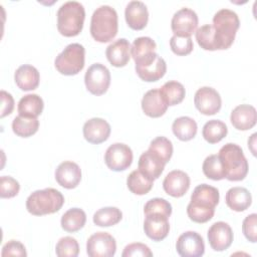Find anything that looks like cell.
I'll return each instance as SVG.
<instances>
[{
    "instance_id": "cell-1",
    "label": "cell",
    "mask_w": 257,
    "mask_h": 257,
    "mask_svg": "<svg viewBox=\"0 0 257 257\" xmlns=\"http://www.w3.org/2000/svg\"><path fill=\"white\" fill-rule=\"evenodd\" d=\"M219 200L220 194L217 188L208 184L197 186L191 195V202L187 206L188 217L196 223L210 221L215 214V207Z\"/></svg>"
},
{
    "instance_id": "cell-2",
    "label": "cell",
    "mask_w": 257,
    "mask_h": 257,
    "mask_svg": "<svg viewBox=\"0 0 257 257\" xmlns=\"http://www.w3.org/2000/svg\"><path fill=\"white\" fill-rule=\"evenodd\" d=\"M117 13L109 5H101L94 10L90 20V34L94 40L104 43L117 34Z\"/></svg>"
},
{
    "instance_id": "cell-3",
    "label": "cell",
    "mask_w": 257,
    "mask_h": 257,
    "mask_svg": "<svg viewBox=\"0 0 257 257\" xmlns=\"http://www.w3.org/2000/svg\"><path fill=\"white\" fill-rule=\"evenodd\" d=\"M56 16L57 29L61 35L72 37L81 32L85 18V10L81 3L77 1L63 3L59 7Z\"/></svg>"
},
{
    "instance_id": "cell-4",
    "label": "cell",
    "mask_w": 257,
    "mask_h": 257,
    "mask_svg": "<svg viewBox=\"0 0 257 257\" xmlns=\"http://www.w3.org/2000/svg\"><path fill=\"white\" fill-rule=\"evenodd\" d=\"M63 204L64 197L58 190L45 188L29 195L26 200V209L34 216H43L58 212Z\"/></svg>"
},
{
    "instance_id": "cell-5",
    "label": "cell",
    "mask_w": 257,
    "mask_h": 257,
    "mask_svg": "<svg viewBox=\"0 0 257 257\" xmlns=\"http://www.w3.org/2000/svg\"><path fill=\"white\" fill-rule=\"evenodd\" d=\"M218 156L225 169L227 180L237 182L245 179L249 166L241 147L228 143L220 149Z\"/></svg>"
},
{
    "instance_id": "cell-6",
    "label": "cell",
    "mask_w": 257,
    "mask_h": 257,
    "mask_svg": "<svg viewBox=\"0 0 257 257\" xmlns=\"http://www.w3.org/2000/svg\"><path fill=\"white\" fill-rule=\"evenodd\" d=\"M220 50L228 49L234 42L236 32L240 26L239 17L233 10L224 8L217 11L213 17V24Z\"/></svg>"
},
{
    "instance_id": "cell-7",
    "label": "cell",
    "mask_w": 257,
    "mask_h": 257,
    "mask_svg": "<svg viewBox=\"0 0 257 257\" xmlns=\"http://www.w3.org/2000/svg\"><path fill=\"white\" fill-rule=\"evenodd\" d=\"M84 58L85 49L83 45L71 43L56 56L54 65L57 71L63 75H75L84 67Z\"/></svg>"
},
{
    "instance_id": "cell-8",
    "label": "cell",
    "mask_w": 257,
    "mask_h": 257,
    "mask_svg": "<svg viewBox=\"0 0 257 257\" xmlns=\"http://www.w3.org/2000/svg\"><path fill=\"white\" fill-rule=\"evenodd\" d=\"M136 72L141 79L147 82H154L161 79L167 71V64L163 57L153 52L150 55L136 62Z\"/></svg>"
},
{
    "instance_id": "cell-9",
    "label": "cell",
    "mask_w": 257,
    "mask_h": 257,
    "mask_svg": "<svg viewBox=\"0 0 257 257\" xmlns=\"http://www.w3.org/2000/svg\"><path fill=\"white\" fill-rule=\"evenodd\" d=\"M84 83L87 90L94 95H101L106 92L110 84V72L101 63L91 64L84 75Z\"/></svg>"
},
{
    "instance_id": "cell-10",
    "label": "cell",
    "mask_w": 257,
    "mask_h": 257,
    "mask_svg": "<svg viewBox=\"0 0 257 257\" xmlns=\"http://www.w3.org/2000/svg\"><path fill=\"white\" fill-rule=\"evenodd\" d=\"M132 149L122 143L110 145L104 154V162L108 169L114 172L126 170L133 163Z\"/></svg>"
},
{
    "instance_id": "cell-11",
    "label": "cell",
    "mask_w": 257,
    "mask_h": 257,
    "mask_svg": "<svg viewBox=\"0 0 257 257\" xmlns=\"http://www.w3.org/2000/svg\"><path fill=\"white\" fill-rule=\"evenodd\" d=\"M116 251L115 239L107 232H96L86 242L89 257H112Z\"/></svg>"
},
{
    "instance_id": "cell-12",
    "label": "cell",
    "mask_w": 257,
    "mask_h": 257,
    "mask_svg": "<svg viewBox=\"0 0 257 257\" xmlns=\"http://www.w3.org/2000/svg\"><path fill=\"white\" fill-rule=\"evenodd\" d=\"M197 13L187 7L178 10L172 17L171 28L174 35L179 37H191L198 26Z\"/></svg>"
},
{
    "instance_id": "cell-13",
    "label": "cell",
    "mask_w": 257,
    "mask_h": 257,
    "mask_svg": "<svg viewBox=\"0 0 257 257\" xmlns=\"http://www.w3.org/2000/svg\"><path fill=\"white\" fill-rule=\"evenodd\" d=\"M196 108L205 115L217 113L222 105V99L219 92L210 86L199 88L194 96Z\"/></svg>"
},
{
    "instance_id": "cell-14",
    "label": "cell",
    "mask_w": 257,
    "mask_h": 257,
    "mask_svg": "<svg viewBox=\"0 0 257 257\" xmlns=\"http://www.w3.org/2000/svg\"><path fill=\"white\" fill-rule=\"evenodd\" d=\"M176 249L182 257H200L205 252V244L200 234L194 231H187L179 236Z\"/></svg>"
},
{
    "instance_id": "cell-15",
    "label": "cell",
    "mask_w": 257,
    "mask_h": 257,
    "mask_svg": "<svg viewBox=\"0 0 257 257\" xmlns=\"http://www.w3.org/2000/svg\"><path fill=\"white\" fill-rule=\"evenodd\" d=\"M208 241L214 251H224L233 242V231L229 224L223 221L214 223L208 230Z\"/></svg>"
},
{
    "instance_id": "cell-16",
    "label": "cell",
    "mask_w": 257,
    "mask_h": 257,
    "mask_svg": "<svg viewBox=\"0 0 257 257\" xmlns=\"http://www.w3.org/2000/svg\"><path fill=\"white\" fill-rule=\"evenodd\" d=\"M190 183V177L187 173L181 170H174L165 177L163 188L168 195L174 198H180L187 193Z\"/></svg>"
},
{
    "instance_id": "cell-17",
    "label": "cell",
    "mask_w": 257,
    "mask_h": 257,
    "mask_svg": "<svg viewBox=\"0 0 257 257\" xmlns=\"http://www.w3.org/2000/svg\"><path fill=\"white\" fill-rule=\"evenodd\" d=\"M109 123L100 117H92L83 124V137L90 144H101L105 142L110 135Z\"/></svg>"
},
{
    "instance_id": "cell-18",
    "label": "cell",
    "mask_w": 257,
    "mask_h": 257,
    "mask_svg": "<svg viewBox=\"0 0 257 257\" xmlns=\"http://www.w3.org/2000/svg\"><path fill=\"white\" fill-rule=\"evenodd\" d=\"M144 231L153 241L164 240L170 231L169 217L162 214H148L144 222Z\"/></svg>"
},
{
    "instance_id": "cell-19",
    "label": "cell",
    "mask_w": 257,
    "mask_h": 257,
    "mask_svg": "<svg viewBox=\"0 0 257 257\" xmlns=\"http://www.w3.org/2000/svg\"><path fill=\"white\" fill-rule=\"evenodd\" d=\"M55 180L61 187L65 189H73L80 183L81 170L74 162H62L55 170Z\"/></svg>"
},
{
    "instance_id": "cell-20",
    "label": "cell",
    "mask_w": 257,
    "mask_h": 257,
    "mask_svg": "<svg viewBox=\"0 0 257 257\" xmlns=\"http://www.w3.org/2000/svg\"><path fill=\"white\" fill-rule=\"evenodd\" d=\"M126 24L134 30H142L147 26L149 12L146 4L142 1H131L124 10Z\"/></svg>"
},
{
    "instance_id": "cell-21",
    "label": "cell",
    "mask_w": 257,
    "mask_h": 257,
    "mask_svg": "<svg viewBox=\"0 0 257 257\" xmlns=\"http://www.w3.org/2000/svg\"><path fill=\"white\" fill-rule=\"evenodd\" d=\"M105 55L112 66H125L131 58V44L128 40L125 38H119L113 41L106 47Z\"/></svg>"
},
{
    "instance_id": "cell-22",
    "label": "cell",
    "mask_w": 257,
    "mask_h": 257,
    "mask_svg": "<svg viewBox=\"0 0 257 257\" xmlns=\"http://www.w3.org/2000/svg\"><path fill=\"white\" fill-rule=\"evenodd\" d=\"M230 120L233 126L239 131H248L256 124L257 112L250 104L237 105L231 112Z\"/></svg>"
},
{
    "instance_id": "cell-23",
    "label": "cell",
    "mask_w": 257,
    "mask_h": 257,
    "mask_svg": "<svg viewBox=\"0 0 257 257\" xmlns=\"http://www.w3.org/2000/svg\"><path fill=\"white\" fill-rule=\"evenodd\" d=\"M142 109L150 117H160L168 109L158 88L148 90L142 99Z\"/></svg>"
},
{
    "instance_id": "cell-24",
    "label": "cell",
    "mask_w": 257,
    "mask_h": 257,
    "mask_svg": "<svg viewBox=\"0 0 257 257\" xmlns=\"http://www.w3.org/2000/svg\"><path fill=\"white\" fill-rule=\"evenodd\" d=\"M14 80L21 90H33L39 85L40 74L34 66L30 64H23L16 69L14 73Z\"/></svg>"
},
{
    "instance_id": "cell-25",
    "label": "cell",
    "mask_w": 257,
    "mask_h": 257,
    "mask_svg": "<svg viewBox=\"0 0 257 257\" xmlns=\"http://www.w3.org/2000/svg\"><path fill=\"white\" fill-rule=\"evenodd\" d=\"M165 163L149 150L143 153L139 159V170L150 180H157L165 169Z\"/></svg>"
},
{
    "instance_id": "cell-26",
    "label": "cell",
    "mask_w": 257,
    "mask_h": 257,
    "mask_svg": "<svg viewBox=\"0 0 257 257\" xmlns=\"http://www.w3.org/2000/svg\"><path fill=\"white\" fill-rule=\"evenodd\" d=\"M225 201L231 210L243 212L250 207L252 203V196L244 187H233L227 191Z\"/></svg>"
},
{
    "instance_id": "cell-27",
    "label": "cell",
    "mask_w": 257,
    "mask_h": 257,
    "mask_svg": "<svg viewBox=\"0 0 257 257\" xmlns=\"http://www.w3.org/2000/svg\"><path fill=\"white\" fill-rule=\"evenodd\" d=\"M43 107V99L38 94L29 93L20 98L17 105V110L20 115L37 117L39 114H41Z\"/></svg>"
},
{
    "instance_id": "cell-28",
    "label": "cell",
    "mask_w": 257,
    "mask_h": 257,
    "mask_svg": "<svg viewBox=\"0 0 257 257\" xmlns=\"http://www.w3.org/2000/svg\"><path fill=\"white\" fill-rule=\"evenodd\" d=\"M159 90L162 98L168 106L179 104L183 101L186 95V89L184 85L176 80L167 81Z\"/></svg>"
},
{
    "instance_id": "cell-29",
    "label": "cell",
    "mask_w": 257,
    "mask_h": 257,
    "mask_svg": "<svg viewBox=\"0 0 257 257\" xmlns=\"http://www.w3.org/2000/svg\"><path fill=\"white\" fill-rule=\"evenodd\" d=\"M174 135L183 142H188L195 138L198 126L197 122L190 116H180L176 118L172 124Z\"/></svg>"
},
{
    "instance_id": "cell-30",
    "label": "cell",
    "mask_w": 257,
    "mask_h": 257,
    "mask_svg": "<svg viewBox=\"0 0 257 257\" xmlns=\"http://www.w3.org/2000/svg\"><path fill=\"white\" fill-rule=\"evenodd\" d=\"M86 222V214L80 208H71L67 210L61 217L60 224L64 231L73 233L85 225Z\"/></svg>"
},
{
    "instance_id": "cell-31",
    "label": "cell",
    "mask_w": 257,
    "mask_h": 257,
    "mask_svg": "<svg viewBox=\"0 0 257 257\" xmlns=\"http://www.w3.org/2000/svg\"><path fill=\"white\" fill-rule=\"evenodd\" d=\"M196 40L199 46L205 50H220L217 35L212 24H206L201 26L195 32Z\"/></svg>"
},
{
    "instance_id": "cell-32",
    "label": "cell",
    "mask_w": 257,
    "mask_h": 257,
    "mask_svg": "<svg viewBox=\"0 0 257 257\" xmlns=\"http://www.w3.org/2000/svg\"><path fill=\"white\" fill-rule=\"evenodd\" d=\"M39 127V120L37 117H29L24 115H17L12 121L13 133L21 138H28L33 136Z\"/></svg>"
},
{
    "instance_id": "cell-33",
    "label": "cell",
    "mask_w": 257,
    "mask_h": 257,
    "mask_svg": "<svg viewBox=\"0 0 257 257\" xmlns=\"http://www.w3.org/2000/svg\"><path fill=\"white\" fill-rule=\"evenodd\" d=\"M126 185L132 193L141 196L148 194L152 190L154 181L143 175L140 170H135L128 175Z\"/></svg>"
},
{
    "instance_id": "cell-34",
    "label": "cell",
    "mask_w": 257,
    "mask_h": 257,
    "mask_svg": "<svg viewBox=\"0 0 257 257\" xmlns=\"http://www.w3.org/2000/svg\"><path fill=\"white\" fill-rule=\"evenodd\" d=\"M227 125L219 119H211L207 121L202 130V136L209 144L219 143L227 136Z\"/></svg>"
},
{
    "instance_id": "cell-35",
    "label": "cell",
    "mask_w": 257,
    "mask_h": 257,
    "mask_svg": "<svg viewBox=\"0 0 257 257\" xmlns=\"http://www.w3.org/2000/svg\"><path fill=\"white\" fill-rule=\"evenodd\" d=\"M122 218L121 211L116 207H103L98 209L92 217L93 223L99 227H109L117 224Z\"/></svg>"
},
{
    "instance_id": "cell-36",
    "label": "cell",
    "mask_w": 257,
    "mask_h": 257,
    "mask_svg": "<svg viewBox=\"0 0 257 257\" xmlns=\"http://www.w3.org/2000/svg\"><path fill=\"white\" fill-rule=\"evenodd\" d=\"M202 170L204 175L211 180L220 181L226 178L225 169L218 155H210L208 156L202 166Z\"/></svg>"
},
{
    "instance_id": "cell-37",
    "label": "cell",
    "mask_w": 257,
    "mask_h": 257,
    "mask_svg": "<svg viewBox=\"0 0 257 257\" xmlns=\"http://www.w3.org/2000/svg\"><path fill=\"white\" fill-rule=\"evenodd\" d=\"M156 48H157V44L155 40H153L151 37H148V36L138 37L134 40L133 45L131 47L132 56L135 62H137L143 59L144 57L150 55L151 53L155 52Z\"/></svg>"
},
{
    "instance_id": "cell-38",
    "label": "cell",
    "mask_w": 257,
    "mask_h": 257,
    "mask_svg": "<svg viewBox=\"0 0 257 257\" xmlns=\"http://www.w3.org/2000/svg\"><path fill=\"white\" fill-rule=\"evenodd\" d=\"M149 151L167 164L173 156V144L166 137H157L151 142Z\"/></svg>"
},
{
    "instance_id": "cell-39",
    "label": "cell",
    "mask_w": 257,
    "mask_h": 257,
    "mask_svg": "<svg viewBox=\"0 0 257 257\" xmlns=\"http://www.w3.org/2000/svg\"><path fill=\"white\" fill-rule=\"evenodd\" d=\"M55 253L58 257H76L79 253V245L76 239L65 236L58 240L55 246Z\"/></svg>"
},
{
    "instance_id": "cell-40",
    "label": "cell",
    "mask_w": 257,
    "mask_h": 257,
    "mask_svg": "<svg viewBox=\"0 0 257 257\" xmlns=\"http://www.w3.org/2000/svg\"><path fill=\"white\" fill-rule=\"evenodd\" d=\"M145 215L148 214H162L170 217L172 214V205L163 198H154L149 200L144 207Z\"/></svg>"
},
{
    "instance_id": "cell-41",
    "label": "cell",
    "mask_w": 257,
    "mask_h": 257,
    "mask_svg": "<svg viewBox=\"0 0 257 257\" xmlns=\"http://www.w3.org/2000/svg\"><path fill=\"white\" fill-rule=\"evenodd\" d=\"M170 46L172 51L180 56L190 54L194 48L191 37H179L176 35L171 37Z\"/></svg>"
},
{
    "instance_id": "cell-42",
    "label": "cell",
    "mask_w": 257,
    "mask_h": 257,
    "mask_svg": "<svg viewBox=\"0 0 257 257\" xmlns=\"http://www.w3.org/2000/svg\"><path fill=\"white\" fill-rule=\"evenodd\" d=\"M20 190L18 181L9 176H2L0 178V197L9 199L15 197Z\"/></svg>"
},
{
    "instance_id": "cell-43",
    "label": "cell",
    "mask_w": 257,
    "mask_h": 257,
    "mask_svg": "<svg viewBox=\"0 0 257 257\" xmlns=\"http://www.w3.org/2000/svg\"><path fill=\"white\" fill-rule=\"evenodd\" d=\"M256 224H257V215L252 213L248 215L242 223V231L246 239L252 243L257 241V233H256Z\"/></svg>"
},
{
    "instance_id": "cell-44",
    "label": "cell",
    "mask_w": 257,
    "mask_h": 257,
    "mask_svg": "<svg viewBox=\"0 0 257 257\" xmlns=\"http://www.w3.org/2000/svg\"><path fill=\"white\" fill-rule=\"evenodd\" d=\"M122 257H133V256H142V257H152L153 252L151 249L143 243H131L126 245L121 254Z\"/></svg>"
},
{
    "instance_id": "cell-45",
    "label": "cell",
    "mask_w": 257,
    "mask_h": 257,
    "mask_svg": "<svg viewBox=\"0 0 257 257\" xmlns=\"http://www.w3.org/2000/svg\"><path fill=\"white\" fill-rule=\"evenodd\" d=\"M1 256L2 257H6V256H21V257L24 256L25 257L27 256V253L24 245L21 242L16 240H10L3 246Z\"/></svg>"
},
{
    "instance_id": "cell-46",
    "label": "cell",
    "mask_w": 257,
    "mask_h": 257,
    "mask_svg": "<svg viewBox=\"0 0 257 257\" xmlns=\"http://www.w3.org/2000/svg\"><path fill=\"white\" fill-rule=\"evenodd\" d=\"M0 96H1V113L0 116L4 117L8 114H10L14 108V99L12 97V95L5 91V90H1L0 92Z\"/></svg>"
}]
</instances>
